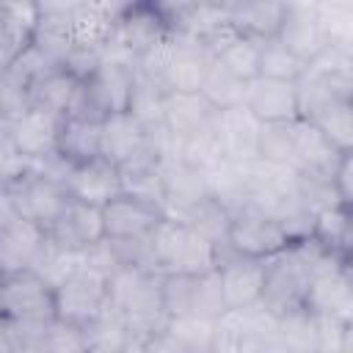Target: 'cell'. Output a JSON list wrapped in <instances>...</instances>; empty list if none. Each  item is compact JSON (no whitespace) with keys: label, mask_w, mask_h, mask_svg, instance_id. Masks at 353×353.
I'll return each instance as SVG.
<instances>
[{"label":"cell","mask_w":353,"mask_h":353,"mask_svg":"<svg viewBox=\"0 0 353 353\" xmlns=\"http://www.w3.org/2000/svg\"><path fill=\"white\" fill-rule=\"evenodd\" d=\"M309 63H303L290 47H284L276 36L265 39L259 47V77H270V80H290L298 83L303 77Z\"/></svg>","instance_id":"obj_37"},{"label":"cell","mask_w":353,"mask_h":353,"mask_svg":"<svg viewBox=\"0 0 353 353\" xmlns=\"http://www.w3.org/2000/svg\"><path fill=\"white\" fill-rule=\"evenodd\" d=\"M108 301V279L88 268H77L63 284L55 287L58 320L77 328H88L105 312Z\"/></svg>","instance_id":"obj_11"},{"label":"cell","mask_w":353,"mask_h":353,"mask_svg":"<svg viewBox=\"0 0 353 353\" xmlns=\"http://www.w3.org/2000/svg\"><path fill=\"white\" fill-rule=\"evenodd\" d=\"M3 3H11V0H3ZM19 3H30V6H39V0H19Z\"/></svg>","instance_id":"obj_51"},{"label":"cell","mask_w":353,"mask_h":353,"mask_svg":"<svg viewBox=\"0 0 353 353\" xmlns=\"http://www.w3.org/2000/svg\"><path fill=\"white\" fill-rule=\"evenodd\" d=\"M138 3H141V0H85L83 6L99 11V14L110 17V19H119V17H124V14H127L132 6H138Z\"/></svg>","instance_id":"obj_48"},{"label":"cell","mask_w":353,"mask_h":353,"mask_svg":"<svg viewBox=\"0 0 353 353\" xmlns=\"http://www.w3.org/2000/svg\"><path fill=\"white\" fill-rule=\"evenodd\" d=\"M320 17L328 28L331 44L353 47V0H320Z\"/></svg>","instance_id":"obj_44"},{"label":"cell","mask_w":353,"mask_h":353,"mask_svg":"<svg viewBox=\"0 0 353 353\" xmlns=\"http://www.w3.org/2000/svg\"><path fill=\"white\" fill-rule=\"evenodd\" d=\"M259 47H262V39L237 33L234 39H229V41L215 52V58H218L223 66H229L232 72H237L240 77L254 80V77L259 74Z\"/></svg>","instance_id":"obj_40"},{"label":"cell","mask_w":353,"mask_h":353,"mask_svg":"<svg viewBox=\"0 0 353 353\" xmlns=\"http://www.w3.org/2000/svg\"><path fill=\"white\" fill-rule=\"evenodd\" d=\"M309 273L295 251V243L265 259V284H262V306H268L273 314H284L295 306H306L309 292Z\"/></svg>","instance_id":"obj_8"},{"label":"cell","mask_w":353,"mask_h":353,"mask_svg":"<svg viewBox=\"0 0 353 353\" xmlns=\"http://www.w3.org/2000/svg\"><path fill=\"white\" fill-rule=\"evenodd\" d=\"M204 196H210V188L201 168H193L179 157L165 163V212L171 218H179Z\"/></svg>","instance_id":"obj_23"},{"label":"cell","mask_w":353,"mask_h":353,"mask_svg":"<svg viewBox=\"0 0 353 353\" xmlns=\"http://www.w3.org/2000/svg\"><path fill=\"white\" fill-rule=\"evenodd\" d=\"M0 317L22 325H47L58 317L55 287L33 268L0 276Z\"/></svg>","instance_id":"obj_3"},{"label":"cell","mask_w":353,"mask_h":353,"mask_svg":"<svg viewBox=\"0 0 353 353\" xmlns=\"http://www.w3.org/2000/svg\"><path fill=\"white\" fill-rule=\"evenodd\" d=\"M287 0H229V19L237 33L254 39H273L279 33Z\"/></svg>","instance_id":"obj_24"},{"label":"cell","mask_w":353,"mask_h":353,"mask_svg":"<svg viewBox=\"0 0 353 353\" xmlns=\"http://www.w3.org/2000/svg\"><path fill=\"white\" fill-rule=\"evenodd\" d=\"M154 265L160 273H207L221 262V248L179 218H165L152 234Z\"/></svg>","instance_id":"obj_2"},{"label":"cell","mask_w":353,"mask_h":353,"mask_svg":"<svg viewBox=\"0 0 353 353\" xmlns=\"http://www.w3.org/2000/svg\"><path fill=\"white\" fill-rule=\"evenodd\" d=\"M212 58L215 55L204 41L188 33L171 30V50L160 74V85L165 91H201V83L207 77Z\"/></svg>","instance_id":"obj_14"},{"label":"cell","mask_w":353,"mask_h":353,"mask_svg":"<svg viewBox=\"0 0 353 353\" xmlns=\"http://www.w3.org/2000/svg\"><path fill=\"white\" fill-rule=\"evenodd\" d=\"M245 108L259 121H292V119H301L298 83L270 80V77H259L256 74L248 83Z\"/></svg>","instance_id":"obj_19"},{"label":"cell","mask_w":353,"mask_h":353,"mask_svg":"<svg viewBox=\"0 0 353 353\" xmlns=\"http://www.w3.org/2000/svg\"><path fill=\"white\" fill-rule=\"evenodd\" d=\"M218 119V108L201 91H168L165 94V127L179 138L199 135L212 130Z\"/></svg>","instance_id":"obj_22"},{"label":"cell","mask_w":353,"mask_h":353,"mask_svg":"<svg viewBox=\"0 0 353 353\" xmlns=\"http://www.w3.org/2000/svg\"><path fill=\"white\" fill-rule=\"evenodd\" d=\"M121 168V193L160 201L165 207V163L154 154L130 160Z\"/></svg>","instance_id":"obj_30"},{"label":"cell","mask_w":353,"mask_h":353,"mask_svg":"<svg viewBox=\"0 0 353 353\" xmlns=\"http://www.w3.org/2000/svg\"><path fill=\"white\" fill-rule=\"evenodd\" d=\"M276 39L303 63L317 61L331 47L328 28L320 17V0H287Z\"/></svg>","instance_id":"obj_7"},{"label":"cell","mask_w":353,"mask_h":353,"mask_svg":"<svg viewBox=\"0 0 353 353\" xmlns=\"http://www.w3.org/2000/svg\"><path fill=\"white\" fill-rule=\"evenodd\" d=\"M179 160H185L188 165L201 168V171H207L218 160H223V149H221V141L215 135V127L179 141Z\"/></svg>","instance_id":"obj_43"},{"label":"cell","mask_w":353,"mask_h":353,"mask_svg":"<svg viewBox=\"0 0 353 353\" xmlns=\"http://www.w3.org/2000/svg\"><path fill=\"white\" fill-rule=\"evenodd\" d=\"M102 154L119 165L138 160L143 154H154L149 130L130 110H119V113L105 116V121H102Z\"/></svg>","instance_id":"obj_20"},{"label":"cell","mask_w":353,"mask_h":353,"mask_svg":"<svg viewBox=\"0 0 353 353\" xmlns=\"http://www.w3.org/2000/svg\"><path fill=\"white\" fill-rule=\"evenodd\" d=\"M179 353H212V334H215V320L207 317H168L163 328Z\"/></svg>","instance_id":"obj_36"},{"label":"cell","mask_w":353,"mask_h":353,"mask_svg":"<svg viewBox=\"0 0 353 353\" xmlns=\"http://www.w3.org/2000/svg\"><path fill=\"white\" fill-rule=\"evenodd\" d=\"M85 0H39L41 19H69L74 11L83 8Z\"/></svg>","instance_id":"obj_47"},{"label":"cell","mask_w":353,"mask_h":353,"mask_svg":"<svg viewBox=\"0 0 353 353\" xmlns=\"http://www.w3.org/2000/svg\"><path fill=\"white\" fill-rule=\"evenodd\" d=\"M218 276H221L226 309H248L262 301L265 259H251V256H237V254L221 251Z\"/></svg>","instance_id":"obj_16"},{"label":"cell","mask_w":353,"mask_h":353,"mask_svg":"<svg viewBox=\"0 0 353 353\" xmlns=\"http://www.w3.org/2000/svg\"><path fill=\"white\" fill-rule=\"evenodd\" d=\"M108 298L130 328V347L146 353V345L168 323L163 303V273L149 268H119L108 279Z\"/></svg>","instance_id":"obj_1"},{"label":"cell","mask_w":353,"mask_h":353,"mask_svg":"<svg viewBox=\"0 0 353 353\" xmlns=\"http://www.w3.org/2000/svg\"><path fill=\"white\" fill-rule=\"evenodd\" d=\"M259 127H262V121L245 105L218 110L215 135L221 141L223 157L237 160V163L256 160L259 157Z\"/></svg>","instance_id":"obj_18"},{"label":"cell","mask_w":353,"mask_h":353,"mask_svg":"<svg viewBox=\"0 0 353 353\" xmlns=\"http://www.w3.org/2000/svg\"><path fill=\"white\" fill-rule=\"evenodd\" d=\"M47 237L69 251H85L97 243H102L108 234H105V215H102V207L97 204H88V201H80V199H72L66 204V210L61 212V218L50 226Z\"/></svg>","instance_id":"obj_17"},{"label":"cell","mask_w":353,"mask_h":353,"mask_svg":"<svg viewBox=\"0 0 353 353\" xmlns=\"http://www.w3.org/2000/svg\"><path fill=\"white\" fill-rule=\"evenodd\" d=\"M279 339L284 350L309 353L317 350V320L309 306H295L279 314Z\"/></svg>","instance_id":"obj_35"},{"label":"cell","mask_w":353,"mask_h":353,"mask_svg":"<svg viewBox=\"0 0 353 353\" xmlns=\"http://www.w3.org/2000/svg\"><path fill=\"white\" fill-rule=\"evenodd\" d=\"M39 19H41L39 6L19 0L3 3V66L33 44Z\"/></svg>","instance_id":"obj_28"},{"label":"cell","mask_w":353,"mask_h":353,"mask_svg":"<svg viewBox=\"0 0 353 353\" xmlns=\"http://www.w3.org/2000/svg\"><path fill=\"white\" fill-rule=\"evenodd\" d=\"M163 303L168 317L218 320L226 312L218 268L207 273H163Z\"/></svg>","instance_id":"obj_5"},{"label":"cell","mask_w":353,"mask_h":353,"mask_svg":"<svg viewBox=\"0 0 353 353\" xmlns=\"http://www.w3.org/2000/svg\"><path fill=\"white\" fill-rule=\"evenodd\" d=\"M63 185L72 193V199L105 207L110 199L121 193V168L105 154L83 160V163H69Z\"/></svg>","instance_id":"obj_15"},{"label":"cell","mask_w":353,"mask_h":353,"mask_svg":"<svg viewBox=\"0 0 353 353\" xmlns=\"http://www.w3.org/2000/svg\"><path fill=\"white\" fill-rule=\"evenodd\" d=\"M3 201L50 232V226L61 218V212L72 201V193L66 190L63 179L36 165L14 179H3Z\"/></svg>","instance_id":"obj_4"},{"label":"cell","mask_w":353,"mask_h":353,"mask_svg":"<svg viewBox=\"0 0 353 353\" xmlns=\"http://www.w3.org/2000/svg\"><path fill=\"white\" fill-rule=\"evenodd\" d=\"M113 28H116V19L83 6L80 11H74L69 17V30H72V41L74 47H97V50H105V44L110 41L113 36Z\"/></svg>","instance_id":"obj_39"},{"label":"cell","mask_w":353,"mask_h":353,"mask_svg":"<svg viewBox=\"0 0 353 353\" xmlns=\"http://www.w3.org/2000/svg\"><path fill=\"white\" fill-rule=\"evenodd\" d=\"M309 121H314L339 149H353V99H331L317 108Z\"/></svg>","instance_id":"obj_38"},{"label":"cell","mask_w":353,"mask_h":353,"mask_svg":"<svg viewBox=\"0 0 353 353\" xmlns=\"http://www.w3.org/2000/svg\"><path fill=\"white\" fill-rule=\"evenodd\" d=\"M77 268H80V251H69V248L52 243L50 237H47L41 254H39L36 262H33V270H39L52 287L63 284Z\"/></svg>","instance_id":"obj_42"},{"label":"cell","mask_w":353,"mask_h":353,"mask_svg":"<svg viewBox=\"0 0 353 353\" xmlns=\"http://www.w3.org/2000/svg\"><path fill=\"white\" fill-rule=\"evenodd\" d=\"M204 176H207L210 196L223 201L234 215L245 210V204H248V163L223 157L212 168H207Z\"/></svg>","instance_id":"obj_29"},{"label":"cell","mask_w":353,"mask_h":353,"mask_svg":"<svg viewBox=\"0 0 353 353\" xmlns=\"http://www.w3.org/2000/svg\"><path fill=\"white\" fill-rule=\"evenodd\" d=\"M168 33H171V25H168L165 14L157 8V3L141 0L124 17L116 19L113 36L105 44V55H113V58H121V61H130L138 66V61L152 47H157Z\"/></svg>","instance_id":"obj_6"},{"label":"cell","mask_w":353,"mask_h":353,"mask_svg":"<svg viewBox=\"0 0 353 353\" xmlns=\"http://www.w3.org/2000/svg\"><path fill=\"white\" fill-rule=\"evenodd\" d=\"M179 221H185L190 229H196L201 237H207V240L215 243L218 248H226L234 212H232L223 201H218L215 196H204V199H199L193 207H188V210L179 215Z\"/></svg>","instance_id":"obj_31"},{"label":"cell","mask_w":353,"mask_h":353,"mask_svg":"<svg viewBox=\"0 0 353 353\" xmlns=\"http://www.w3.org/2000/svg\"><path fill=\"white\" fill-rule=\"evenodd\" d=\"M102 121L85 116H63L58 132V154L66 163H83L102 154Z\"/></svg>","instance_id":"obj_25"},{"label":"cell","mask_w":353,"mask_h":353,"mask_svg":"<svg viewBox=\"0 0 353 353\" xmlns=\"http://www.w3.org/2000/svg\"><path fill=\"white\" fill-rule=\"evenodd\" d=\"M317 350L331 353V350H345L347 347V320L339 314H317Z\"/></svg>","instance_id":"obj_45"},{"label":"cell","mask_w":353,"mask_h":353,"mask_svg":"<svg viewBox=\"0 0 353 353\" xmlns=\"http://www.w3.org/2000/svg\"><path fill=\"white\" fill-rule=\"evenodd\" d=\"M165 94H168V91H165L157 80H152L149 74L138 72L127 110H130L146 130L163 127V124H165Z\"/></svg>","instance_id":"obj_34"},{"label":"cell","mask_w":353,"mask_h":353,"mask_svg":"<svg viewBox=\"0 0 353 353\" xmlns=\"http://www.w3.org/2000/svg\"><path fill=\"white\" fill-rule=\"evenodd\" d=\"M58 132H61V116L28 105L19 113L3 119V138L28 160H47L58 154Z\"/></svg>","instance_id":"obj_9"},{"label":"cell","mask_w":353,"mask_h":353,"mask_svg":"<svg viewBox=\"0 0 353 353\" xmlns=\"http://www.w3.org/2000/svg\"><path fill=\"white\" fill-rule=\"evenodd\" d=\"M306 306L317 314H339L345 320L353 317V284L347 281L342 268L309 281Z\"/></svg>","instance_id":"obj_27"},{"label":"cell","mask_w":353,"mask_h":353,"mask_svg":"<svg viewBox=\"0 0 353 353\" xmlns=\"http://www.w3.org/2000/svg\"><path fill=\"white\" fill-rule=\"evenodd\" d=\"M339 254L342 256H350L353 254V210L347 215V223H345V232L339 237Z\"/></svg>","instance_id":"obj_49"},{"label":"cell","mask_w":353,"mask_h":353,"mask_svg":"<svg viewBox=\"0 0 353 353\" xmlns=\"http://www.w3.org/2000/svg\"><path fill=\"white\" fill-rule=\"evenodd\" d=\"M47 243V229L36 221L19 215L11 204L3 201L0 210V270H19L33 268L36 256Z\"/></svg>","instance_id":"obj_13"},{"label":"cell","mask_w":353,"mask_h":353,"mask_svg":"<svg viewBox=\"0 0 353 353\" xmlns=\"http://www.w3.org/2000/svg\"><path fill=\"white\" fill-rule=\"evenodd\" d=\"M334 182V193H336V204H342L345 210H353V149H342L339 160L334 165L331 174Z\"/></svg>","instance_id":"obj_46"},{"label":"cell","mask_w":353,"mask_h":353,"mask_svg":"<svg viewBox=\"0 0 353 353\" xmlns=\"http://www.w3.org/2000/svg\"><path fill=\"white\" fill-rule=\"evenodd\" d=\"M80 88H83V80L77 74H72L69 69L58 66V69H50L47 74H41L33 83V88H30V105L44 108V110H50V113H55V116L63 119L72 110Z\"/></svg>","instance_id":"obj_26"},{"label":"cell","mask_w":353,"mask_h":353,"mask_svg":"<svg viewBox=\"0 0 353 353\" xmlns=\"http://www.w3.org/2000/svg\"><path fill=\"white\" fill-rule=\"evenodd\" d=\"M295 121H262L259 127V157L290 165L295 149Z\"/></svg>","instance_id":"obj_41"},{"label":"cell","mask_w":353,"mask_h":353,"mask_svg":"<svg viewBox=\"0 0 353 353\" xmlns=\"http://www.w3.org/2000/svg\"><path fill=\"white\" fill-rule=\"evenodd\" d=\"M248 83L245 77H240L237 72H232L229 66H223L218 58H212L210 69H207V77L201 83V94L218 108V110H226V108H234V105H245V94H248Z\"/></svg>","instance_id":"obj_33"},{"label":"cell","mask_w":353,"mask_h":353,"mask_svg":"<svg viewBox=\"0 0 353 353\" xmlns=\"http://www.w3.org/2000/svg\"><path fill=\"white\" fill-rule=\"evenodd\" d=\"M290 245H292V237L273 215H265L256 210H243L234 215L229 243L221 251H229L237 256H251V259H270V256L287 251Z\"/></svg>","instance_id":"obj_10"},{"label":"cell","mask_w":353,"mask_h":353,"mask_svg":"<svg viewBox=\"0 0 353 353\" xmlns=\"http://www.w3.org/2000/svg\"><path fill=\"white\" fill-rule=\"evenodd\" d=\"M339 146L309 119L295 121V149H292V168L301 174H317V176H331L334 165L339 160Z\"/></svg>","instance_id":"obj_21"},{"label":"cell","mask_w":353,"mask_h":353,"mask_svg":"<svg viewBox=\"0 0 353 353\" xmlns=\"http://www.w3.org/2000/svg\"><path fill=\"white\" fill-rule=\"evenodd\" d=\"M105 215V234L110 240H138L152 237L157 226L168 218L165 207L152 199H141L132 193H119L102 207Z\"/></svg>","instance_id":"obj_12"},{"label":"cell","mask_w":353,"mask_h":353,"mask_svg":"<svg viewBox=\"0 0 353 353\" xmlns=\"http://www.w3.org/2000/svg\"><path fill=\"white\" fill-rule=\"evenodd\" d=\"M342 273H345V276H347V281L353 284V254L342 259Z\"/></svg>","instance_id":"obj_50"},{"label":"cell","mask_w":353,"mask_h":353,"mask_svg":"<svg viewBox=\"0 0 353 353\" xmlns=\"http://www.w3.org/2000/svg\"><path fill=\"white\" fill-rule=\"evenodd\" d=\"M83 331H85L88 353H127V347H130V328H127L121 312L110 301H108L105 312Z\"/></svg>","instance_id":"obj_32"}]
</instances>
